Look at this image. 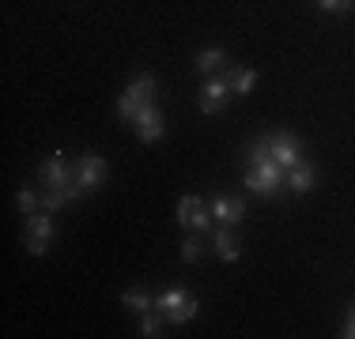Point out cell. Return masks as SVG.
Here are the masks:
<instances>
[{
	"mask_svg": "<svg viewBox=\"0 0 355 339\" xmlns=\"http://www.w3.org/2000/svg\"><path fill=\"white\" fill-rule=\"evenodd\" d=\"M287 170L272 163V155H268L265 143H253L250 147V174H246V189L257 192V196H276L280 192V185L287 181Z\"/></svg>",
	"mask_w": 355,
	"mask_h": 339,
	"instance_id": "1",
	"label": "cell"
},
{
	"mask_svg": "<svg viewBox=\"0 0 355 339\" xmlns=\"http://www.w3.org/2000/svg\"><path fill=\"white\" fill-rule=\"evenodd\" d=\"M155 309L163 313L166 320H174V324H185V320L197 317L200 302L193 298L189 291H182V286H171V291H163V294L155 298Z\"/></svg>",
	"mask_w": 355,
	"mask_h": 339,
	"instance_id": "2",
	"label": "cell"
},
{
	"mask_svg": "<svg viewBox=\"0 0 355 339\" xmlns=\"http://www.w3.org/2000/svg\"><path fill=\"white\" fill-rule=\"evenodd\" d=\"M155 80H151L148 72L137 75V80L129 83V91L121 95V102H117V117H125V121H132V117L140 113L144 106H155Z\"/></svg>",
	"mask_w": 355,
	"mask_h": 339,
	"instance_id": "3",
	"label": "cell"
},
{
	"mask_svg": "<svg viewBox=\"0 0 355 339\" xmlns=\"http://www.w3.org/2000/svg\"><path fill=\"white\" fill-rule=\"evenodd\" d=\"M231 87H234V72H219L216 80H208V83H205V91H200V109H205L208 117L223 113Z\"/></svg>",
	"mask_w": 355,
	"mask_h": 339,
	"instance_id": "4",
	"label": "cell"
},
{
	"mask_svg": "<svg viewBox=\"0 0 355 339\" xmlns=\"http://www.w3.org/2000/svg\"><path fill=\"white\" fill-rule=\"evenodd\" d=\"M49 241H53V219L42 215V211L27 215V253L31 257H42L49 249Z\"/></svg>",
	"mask_w": 355,
	"mask_h": 339,
	"instance_id": "5",
	"label": "cell"
},
{
	"mask_svg": "<svg viewBox=\"0 0 355 339\" xmlns=\"http://www.w3.org/2000/svg\"><path fill=\"white\" fill-rule=\"evenodd\" d=\"M265 147H268V155H272V163L276 166H284V170H291L295 163H302V155H299V140H295L291 132H272L265 140Z\"/></svg>",
	"mask_w": 355,
	"mask_h": 339,
	"instance_id": "6",
	"label": "cell"
},
{
	"mask_svg": "<svg viewBox=\"0 0 355 339\" xmlns=\"http://www.w3.org/2000/svg\"><path fill=\"white\" fill-rule=\"evenodd\" d=\"M106 158L103 155H83L80 163L72 166V174H76V181L83 185V192H91V189H98V185L106 181Z\"/></svg>",
	"mask_w": 355,
	"mask_h": 339,
	"instance_id": "7",
	"label": "cell"
},
{
	"mask_svg": "<svg viewBox=\"0 0 355 339\" xmlns=\"http://www.w3.org/2000/svg\"><path fill=\"white\" fill-rule=\"evenodd\" d=\"M178 223H182L185 230H208L212 215H208V208L200 196H182L178 200Z\"/></svg>",
	"mask_w": 355,
	"mask_h": 339,
	"instance_id": "8",
	"label": "cell"
},
{
	"mask_svg": "<svg viewBox=\"0 0 355 339\" xmlns=\"http://www.w3.org/2000/svg\"><path fill=\"white\" fill-rule=\"evenodd\" d=\"M42 181H46V189H64V185L76 181V174L69 170V163H64L61 151H53V158L42 163Z\"/></svg>",
	"mask_w": 355,
	"mask_h": 339,
	"instance_id": "9",
	"label": "cell"
},
{
	"mask_svg": "<svg viewBox=\"0 0 355 339\" xmlns=\"http://www.w3.org/2000/svg\"><path fill=\"white\" fill-rule=\"evenodd\" d=\"M132 125H137L140 143H155V140H163V113H159L155 106H144L140 113L132 117Z\"/></svg>",
	"mask_w": 355,
	"mask_h": 339,
	"instance_id": "10",
	"label": "cell"
},
{
	"mask_svg": "<svg viewBox=\"0 0 355 339\" xmlns=\"http://www.w3.org/2000/svg\"><path fill=\"white\" fill-rule=\"evenodd\" d=\"M212 215L219 226H239L242 215H246V203L242 200H231V196H216L212 200Z\"/></svg>",
	"mask_w": 355,
	"mask_h": 339,
	"instance_id": "11",
	"label": "cell"
},
{
	"mask_svg": "<svg viewBox=\"0 0 355 339\" xmlns=\"http://www.w3.org/2000/svg\"><path fill=\"white\" fill-rule=\"evenodd\" d=\"M212 249H216V257L223 260V264H234V260L242 257V245H239V237L231 234V226H219V230H216Z\"/></svg>",
	"mask_w": 355,
	"mask_h": 339,
	"instance_id": "12",
	"label": "cell"
},
{
	"mask_svg": "<svg viewBox=\"0 0 355 339\" xmlns=\"http://www.w3.org/2000/svg\"><path fill=\"white\" fill-rule=\"evenodd\" d=\"M287 189L291 192H310L314 189V166L310 163H295L287 170Z\"/></svg>",
	"mask_w": 355,
	"mask_h": 339,
	"instance_id": "13",
	"label": "cell"
},
{
	"mask_svg": "<svg viewBox=\"0 0 355 339\" xmlns=\"http://www.w3.org/2000/svg\"><path fill=\"white\" fill-rule=\"evenodd\" d=\"M121 302H125V305H129V309H132V313H148V309H151V305H155V302H151V298H148V291H140V286H129V291H125V294H121Z\"/></svg>",
	"mask_w": 355,
	"mask_h": 339,
	"instance_id": "14",
	"label": "cell"
},
{
	"mask_svg": "<svg viewBox=\"0 0 355 339\" xmlns=\"http://www.w3.org/2000/svg\"><path fill=\"white\" fill-rule=\"evenodd\" d=\"M163 320H166V317H163L159 309H155V313H151V309H148V313H140V336L155 339L159 332H163Z\"/></svg>",
	"mask_w": 355,
	"mask_h": 339,
	"instance_id": "15",
	"label": "cell"
},
{
	"mask_svg": "<svg viewBox=\"0 0 355 339\" xmlns=\"http://www.w3.org/2000/svg\"><path fill=\"white\" fill-rule=\"evenodd\" d=\"M223 61H227L223 49H205V53L197 57V68H200V72H219V68H223Z\"/></svg>",
	"mask_w": 355,
	"mask_h": 339,
	"instance_id": "16",
	"label": "cell"
},
{
	"mask_svg": "<svg viewBox=\"0 0 355 339\" xmlns=\"http://www.w3.org/2000/svg\"><path fill=\"white\" fill-rule=\"evenodd\" d=\"M253 83H257V72H253V68H234V91H239V95H250Z\"/></svg>",
	"mask_w": 355,
	"mask_h": 339,
	"instance_id": "17",
	"label": "cell"
},
{
	"mask_svg": "<svg viewBox=\"0 0 355 339\" xmlns=\"http://www.w3.org/2000/svg\"><path fill=\"white\" fill-rule=\"evenodd\" d=\"M15 203H19V211L35 215V211L42 208V196H38V192H31V189H19V192H15Z\"/></svg>",
	"mask_w": 355,
	"mask_h": 339,
	"instance_id": "18",
	"label": "cell"
},
{
	"mask_svg": "<svg viewBox=\"0 0 355 339\" xmlns=\"http://www.w3.org/2000/svg\"><path fill=\"white\" fill-rule=\"evenodd\" d=\"M182 260L185 264H197L200 260V237H189V241L182 245Z\"/></svg>",
	"mask_w": 355,
	"mask_h": 339,
	"instance_id": "19",
	"label": "cell"
},
{
	"mask_svg": "<svg viewBox=\"0 0 355 339\" xmlns=\"http://www.w3.org/2000/svg\"><path fill=\"white\" fill-rule=\"evenodd\" d=\"M352 4H355V0H318V8H321V12H333V15L348 12Z\"/></svg>",
	"mask_w": 355,
	"mask_h": 339,
	"instance_id": "20",
	"label": "cell"
},
{
	"mask_svg": "<svg viewBox=\"0 0 355 339\" xmlns=\"http://www.w3.org/2000/svg\"><path fill=\"white\" fill-rule=\"evenodd\" d=\"M344 336L355 339V309H352V317H348V328H344Z\"/></svg>",
	"mask_w": 355,
	"mask_h": 339,
	"instance_id": "21",
	"label": "cell"
}]
</instances>
